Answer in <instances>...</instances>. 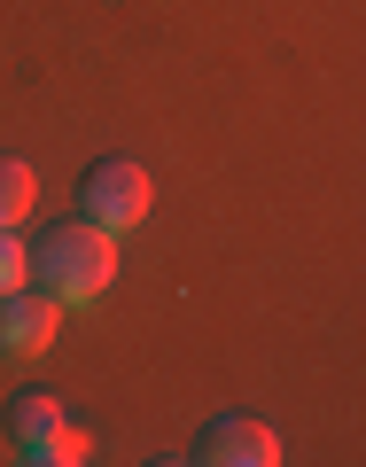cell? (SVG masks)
<instances>
[{
	"instance_id": "8992f818",
	"label": "cell",
	"mask_w": 366,
	"mask_h": 467,
	"mask_svg": "<svg viewBox=\"0 0 366 467\" xmlns=\"http://www.w3.org/2000/svg\"><path fill=\"white\" fill-rule=\"evenodd\" d=\"M32 164H16V156H0V226H24V211H32Z\"/></svg>"
},
{
	"instance_id": "3957f363",
	"label": "cell",
	"mask_w": 366,
	"mask_h": 467,
	"mask_svg": "<svg viewBox=\"0 0 366 467\" xmlns=\"http://www.w3.org/2000/svg\"><path fill=\"white\" fill-rule=\"evenodd\" d=\"M195 460H211V467H273L281 460V436H273L266 420H250V413H226V420H211V429L195 436Z\"/></svg>"
},
{
	"instance_id": "6da1fadb",
	"label": "cell",
	"mask_w": 366,
	"mask_h": 467,
	"mask_svg": "<svg viewBox=\"0 0 366 467\" xmlns=\"http://www.w3.org/2000/svg\"><path fill=\"white\" fill-rule=\"evenodd\" d=\"M32 273H39V288H47L55 304H94L101 288H110V273H117V234H101L94 218L55 226L32 250Z\"/></svg>"
},
{
	"instance_id": "ba28073f",
	"label": "cell",
	"mask_w": 366,
	"mask_h": 467,
	"mask_svg": "<svg viewBox=\"0 0 366 467\" xmlns=\"http://www.w3.org/2000/svg\"><path fill=\"white\" fill-rule=\"evenodd\" d=\"M78 460H86V429L70 420V429H63V467H78Z\"/></svg>"
},
{
	"instance_id": "277c9868",
	"label": "cell",
	"mask_w": 366,
	"mask_h": 467,
	"mask_svg": "<svg viewBox=\"0 0 366 467\" xmlns=\"http://www.w3.org/2000/svg\"><path fill=\"white\" fill-rule=\"evenodd\" d=\"M55 319H63V304L39 288V296H0V350H16V358H39V350L55 343Z\"/></svg>"
},
{
	"instance_id": "7a4b0ae2",
	"label": "cell",
	"mask_w": 366,
	"mask_h": 467,
	"mask_svg": "<svg viewBox=\"0 0 366 467\" xmlns=\"http://www.w3.org/2000/svg\"><path fill=\"white\" fill-rule=\"evenodd\" d=\"M78 202H86V218H94L101 234H133L141 218H149V171L125 164V156H101V164L86 171Z\"/></svg>"
},
{
	"instance_id": "52a82bcc",
	"label": "cell",
	"mask_w": 366,
	"mask_h": 467,
	"mask_svg": "<svg viewBox=\"0 0 366 467\" xmlns=\"http://www.w3.org/2000/svg\"><path fill=\"white\" fill-rule=\"evenodd\" d=\"M24 273H32V257H24L16 226H0V296H16V288H24Z\"/></svg>"
},
{
	"instance_id": "5b68a950",
	"label": "cell",
	"mask_w": 366,
	"mask_h": 467,
	"mask_svg": "<svg viewBox=\"0 0 366 467\" xmlns=\"http://www.w3.org/2000/svg\"><path fill=\"white\" fill-rule=\"evenodd\" d=\"M8 429H16V451L32 467H63V405L55 398H16V413H8Z\"/></svg>"
}]
</instances>
